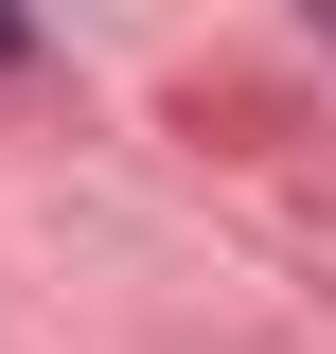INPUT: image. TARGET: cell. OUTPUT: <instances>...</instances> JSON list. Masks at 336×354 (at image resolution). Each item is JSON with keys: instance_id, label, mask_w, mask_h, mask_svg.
<instances>
[{"instance_id": "1", "label": "cell", "mask_w": 336, "mask_h": 354, "mask_svg": "<svg viewBox=\"0 0 336 354\" xmlns=\"http://www.w3.org/2000/svg\"><path fill=\"white\" fill-rule=\"evenodd\" d=\"M0 53H18V18H0Z\"/></svg>"}]
</instances>
